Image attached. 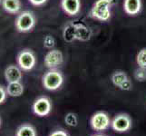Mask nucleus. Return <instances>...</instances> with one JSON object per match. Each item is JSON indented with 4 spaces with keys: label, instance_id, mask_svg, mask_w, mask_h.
I'll list each match as a JSON object with an SVG mask.
<instances>
[{
    "label": "nucleus",
    "instance_id": "nucleus-17",
    "mask_svg": "<svg viewBox=\"0 0 146 136\" xmlns=\"http://www.w3.org/2000/svg\"><path fill=\"white\" fill-rule=\"evenodd\" d=\"M136 63L139 67L146 69V48L141 49L136 55Z\"/></svg>",
    "mask_w": 146,
    "mask_h": 136
},
{
    "label": "nucleus",
    "instance_id": "nucleus-9",
    "mask_svg": "<svg viewBox=\"0 0 146 136\" xmlns=\"http://www.w3.org/2000/svg\"><path fill=\"white\" fill-rule=\"evenodd\" d=\"M64 63L63 53L58 49H52L46 54L44 64L48 69H56Z\"/></svg>",
    "mask_w": 146,
    "mask_h": 136
},
{
    "label": "nucleus",
    "instance_id": "nucleus-11",
    "mask_svg": "<svg viewBox=\"0 0 146 136\" xmlns=\"http://www.w3.org/2000/svg\"><path fill=\"white\" fill-rule=\"evenodd\" d=\"M61 6L64 11L69 16H75L81 9V1L80 0H62Z\"/></svg>",
    "mask_w": 146,
    "mask_h": 136
},
{
    "label": "nucleus",
    "instance_id": "nucleus-2",
    "mask_svg": "<svg viewBox=\"0 0 146 136\" xmlns=\"http://www.w3.org/2000/svg\"><path fill=\"white\" fill-rule=\"evenodd\" d=\"M64 75L56 69H50L42 77V84L48 91H56L64 84Z\"/></svg>",
    "mask_w": 146,
    "mask_h": 136
},
{
    "label": "nucleus",
    "instance_id": "nucleus-16",
    "mask_svg": "<svg viewBox=\"0 0 146 136\" xmlns=\"http://www.w3.org/2000/svg\"><path fill=\"white\" fill-rule=\"evenodd\" d=\"M64 123L70 127H75L78 124V118L74 113H68L64 116Z\"/></svg>",
    "mask_w": 146,
    "mask_h": 136
},
{
    "label": "nucleus",
    "instance_id": "nucleus-4",
    "mask_svg": "<svg viewBox=\"0 0 146 136\" xmlns=\"http://www.w3.org/2000/svg\"><path fill=\"white\" fill-rule=\"evenodd\" d=\"M111 123H112V120L109 114L103 111L94 113L90 118V126L94 131L98 133L106 131L111 127Z\"/></svg>",
    "mask_w": 146,
    "mask_h": 136
},
{
    "label": "nucleus",
    "instance_id": "nucleus-1",
    "mask_svg": "<svg viewBox=\"0 0 146 136\" xmlns=\"http://www.w3.org/2000/svg\"><path fill=\"white\" fill-rule=\"evenodd\" d=\"M116 0H96L90 10V17L98 21H108L111 17V8Z\"/></svg>",
    "mask_w": 146,
    "mask_h": 136
},
{
    "label": "nucleus",
    "instance_id": "nucleus-10",
    "mask_svg": "<svg viewBox=\"0 0 146 136\" xmlns=\"http://www.w3.org/2000/svg\"><path fill=\"white\" fill-rule=\"evenodd\" d=\"M4 76L7 83H15V82H21L23 78L22 69L17 65H8L5 69Z\"/></svg>",
    "mask_w": 146,
    "mask_h": 136
},
{
    "label": "nucleus",
    "instance_id": "nucleus-23",
    "mask_svg": "<svg viewBox=\"0 0 146 136\" xmlns=\"http://www.w3.org/2000/svg\"><path fill=\"white\" fill-rule=\"evenodd\" d=\"M92 136H105L104 134H101V133H98V134H94V135H92Z\"/></svg>",
    "mask_w": 146,
    "mask_h": 136
},
{
    "label": "nucleus",
    "instance_id": "nucleus-6",
    "mask_svg": "<svg viewBox=\"0 0 146 136\" xmlns=\"http://www.w3.org/2000/svg\"><path fill=\"white\" fill-rule=\"evenodd\" d=\"M111 127L114 132L118 133H127L133 127V120L127 113H118L112 120Z\"/></svg>",
    "mask_w": 146,
    "mask_h": 136
},
{
    "label": "nucleus",
    "instance_id": "nucleus-13",
    "mask_svg": "<svg viewBox=\"0 0 146 136\" xmlns=\"http://www.w3.org/2000/svg\"><path fill=\"white\" fill-rule=\"evenodd\" d=\"M7 92L8 96L11 97H19L24 94L25 87L21 82H15V83H7Z\"/></svg>",
    "mask_w": 146,
    "mask_h": 136
},
{
    "label": "nucleus",
    "instance_id": "nucleus-20",
    "mask_svg": "<svg viewBox=\"0 0 146 136\" xmlns=\"http://www.w3.org/2000/svg\"><path fill=\"white\" fill-rule=\"evenodd\" d=\"M7 88L4 86V85L0 84V104L4 103L6 102V100L7 98Z\"/></svg>",
    "mask_w": 146,
    "mask_h": 136
},
{
    "label": "nucleus",
    "instance_id": "nucleus-14",
    "mask_svg": "<svg viewBox=\"0 0 146 136\" xmlns=\"http://www.w3.org/2000/svg\"><path fill=\"white\" fill-rule=\"evenodd\" d=\"M2 7L6 12L16 15L21 9V2L20 0H2Z\"/></svg>",
    "mask_w": 146,
    "mask_h": 136
},
{
    "label": "nucleus",
    "instance_id": "nucleus-7",
    "mask_svg": "<svg viewBox=\"0 0 146 136\" xmlns=\"http://www.w3.org/2000/svg\"><path fill=\"white\" fill-rule=\"evenodd\" d=\"M52 102L47 96H40L35 100L32 112L38 117H46L52 112Z\"/></svg>",
    "mask_w": 146,
    "mask_h": 136
},
{
    "label": "nucleus",
    "instance_id": "nucleus-21",
    "mask_svg": "<svg viewBox=\"0 0 146 136\" xmlns=\"http://www.w3.org/2000/svg\"><path fill=\"white\" fill-rule=\"evenodd\" d=\"M49 136H70V135L68 134L66 131H64V129H57L50 133Z\"/></svg>",
    "mask_w": 146,
    "mask_h": 136
},
{
    "label": "nucleus",
    "instance_id": "nucleus-18",
    "mask_svg": "<svg viewBox=\"0 0 146 136\" xmlns=\"http://www.w3.org/2000/svg\"><path fill=\"white\" fill-rule=\"evenodd\" d=\"M134 78L139 82H145L146 81V69L138 67L134 71Z\"/></svg>",
    "mask_w": 146,
    "mask_h": 136
},
{
    "label": "nucleus",
    "instance_id": "nucleus-5",
    "mask_svg": "<svg viewBox=\"0 0 146 136\" xmlns=\"http://www.w3.org/2000/svg\"><path fill=\"white\" fill-rule=\"evenodd\" d=\"M17 65L21 68L23 71H31V70L36 66V57L35 53L31 49H23L20 51L17 56Z\"/></svg>",
    "mask_w": 146,
    "mask_h": 136
},
{
    "label": "nucleus",
    "instance_id": "nucleus-12",
    "mask_svg": "<svg viewBox=\"0 0 146 136\" xmlns=\"http://www.w3.org/2000/svg\"><path fill=\"white\" fill-rule=\"evenodd\" d=\"M123 9L130 16H135L142 10V0H124Z\"/></svg>",
    "mask_w": 146,
    "mask_h": 136
},
{
    "label": "nucleus",
    "instance_id": "nucleus-24",
    "mask_svg": "<svg viewBox=\"0 0 146 136\" xmlns=\"http://www.w3.org/2000/svg\"><path fill=\"white\" fill-rule=\"evenodd\" d=\"M1 125H2V120L0 118V127H1Z\"/></svg>",
    "mask_w": 146,
    "mask_h": 136
},
{
    "label": "nucleus",
    "instance_id": "nucleus-25",
    "mask_svg": "<svg viewBox=\"0 0 146 136\" xmlns=\"http://www.w3.org/2000/svg\"><path fill=\"white\" fill-rule=\"evenodd\" d=\"M0 5H2V0H0Z\"/></svg>",
    "mask_w": 146,
    "mask_h": 136
},
{
    "label": "nucleus",
    "instance_id": "nucleus-15",
    "mask_svg": "<svg viewBox=\"0 0 146 136\" xmlns=\"http://www.w3.org/2000/svg\"><path fill=\"white\" fill-rule=\"evenodd\" d=\"M15 136H37V132L32 124L23 123L17 127Z\"/></svg>",
    "mask_w": 146,
    "mask_h": 136
},
{
    "label": "nucleus",
    "instance_id": "nucleus-19",
    "mask_svg": "<svg viewBox=\"0 0 146 136\" xmlns=\"http://www.w3.org/2000/svg\"><path fill=\"white\" fill-rule=\"evenodd\" d=\"M55 44V40L52 36H46L44 39V46L46 48L51 49L54 46Z\"/></svg>",
    "mask_w": 146,
    "mask_h": 136
},
{
    "label": "nucleus",
    "instance_id": "nucleus-3",
    "mask_svg": "<svg viewBox=\"0 0 146 136\" xmlns=\"http://www.w3.org/2000/svg\"><path fill=\"white\" fill-rule=\"evenodd\" d=\"M36 24V18L32 11H23L20 13L15 21V27L20 33L30 32Z\"/></svg>",
    "mask_w": 146,
    "mask_h": 136
},
{
    "label": "nucleus",
    "instance_id": "nucleus-8",
    "mask_svg": "<svg viewBox=\"0 0 146 136\" xmlns=\"http://www.w3.org/2000/svg\"><path fill=\"white\" fill-rule=\"evenodd\" d=\"M111 81L120 90L131 91L133 88V84L129 76L123 71H115L111 76Z\"/></svg>",
    "mask_w": 146,
    "mask_h": 136
},
{
    "label": "nucleus",
    "instance_id": "nucleus-22",
    "mask_svg": "<svg viewBox=\"0 0 146 136\" xmlns=\"http://www.w3.org/2000/svg\"><path fill=\"white\" fill-rule=\"evenodd\" d=\"M47 0H29V2L31 3L33 6H42L44 3H46Z\"/></svg>",
    "mask_w": 146,
    "mask_h": 136
}]
</instances>
